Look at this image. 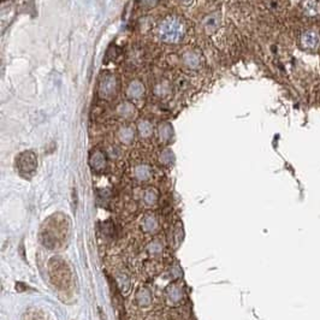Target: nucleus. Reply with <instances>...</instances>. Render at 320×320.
<instances>
[{
	"label": "nucleus",
	"instance_id": "f257e3e1",
	"mask_svg": "<svg viewBox=\"0 0 320 320\" xmlns=\"http://www.w3.org/2000/svg\"><path fill=\"white\" fill-rule=\"evenodd\" d=\"M159 37L166 43H176L183 37V26L175 19H167L159 27Z\"/></svg>",
	"mask_w": 320,
	"mask_h": 320
},
{
	"label": "nucleus",
	"instance_id": "0eeeda50",
	"mask_svg": "<svg viewBox=\"0 0 320 320\" xmlns=\"http://www.w3.org/2000/svg\"><path fill=\"white\" fill-rule=\"evenodd\" d=\"M184 62H185V64H187L189 68H197L200 59H199V56H196V55H194V53L189 52V53H187V55H185Z\"/></svg>",
	"mask_w": 320,
	"mask_h": 320
},
{
	"label": "nucleus",
	"instance_id": "6e6552de",
	"mask_svg": "<svg viewBox=\"0 0 320 320\" xmlns=\"http://www.w3.org/2000/svg\"><path fill=\"white\" fill-rule=\"evenodd\" d=\"M182 3H184V4H189V3H191V0H181Z\"/></svg>",
	"mask_w": 320,
	"mask_h": 320
},
{
	"label": "nucleus",
	"instance_id": "423d86ee",
	"mask_svg": "<svg viewBox=\"0 0 320 320\" xmlns=\"http://www.w3.org/2000/svg\"><path fill=\"white\" fill-rule=\"evenodd\" d=\"M104 85H106V87L105 86H101V94H103V97H106V95L111 94V93H113V91L116 89V86H115V81H113L112 77H107L106 80H105V83Z\"/></svg>",
	"mask_w": 320,
	"mask_h": 320
},
{
	"label": "nucleus",
	"instance_id": "39448f33",
	"mask_svg": "<svg viewBox=\"0 0 320 320\" xmlns=\"http://www.w3.org/2000/svg\"><path fill=\"white\" fill-rule=\"evenodd\" d=\"M303 10L308 16H314L319 13V8L314 0H306V3L303 4Z\"/></svg>",
	"mask_w": 320,
	"mask_h": 320
},
{
	"label": "nucleus",
	"instance_id": "7ed1b4c3",
	"mask_svg": "<svg viewBox=\"0 0 320 320\" xmlns=\"http://www.w3.org/2000/svg\"><path fill=\"white\" fill-rule=\"evenodd\" d=\"M218 26H219V19L216 15H212V16H208L207 19L203 22V28L205 31L208 33V34H212L218 29Z\"/></svg>",
	"mask_w": 320,
	"mask_h": 320
},
{
	"label": "nucleus",
	"instance_id": "f03ea898",
	"mask_svg": "<svg viewBox=\"0 0 320 320\" xmlns=\"http://www.w3.org/2000/svg\"><path fill=\"white\" fill-rule=\"evenodd\" d=\"M320 45V34L314 29L306 31L300 38V46L306 51H315Z\"/></svg>",
	"mask_w": 320,
	"mask_h": 320
},
{
	"label": "nucleus",
	"instance_id": "20e7f679",
	"mask_svg": "<svg viewBox=\"0 0 320 320\" xmlns=\"http://www.w3.org/2000/svg\"><path fill=\"white\" fill-rule=\"evenodd\" d=\"M143 92H145V88H143L140 82L131 83L129 87V91H128L131 98H140L143 94Z\"/></svg>",
	"mask_w": 320,
	"mask_h": 320
}]
</instances>
